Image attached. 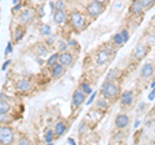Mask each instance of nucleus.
<instances>
[{
    "mask_svg": "<svg viewBox=\"0 0 155 145\" xmlns=\"http://www.w3.org/2000/svg\"><path fill=\"white\" fill-rule=\"evenodd\" d=\"M146 44L150 46V47L155 44V35H153V34H151V35H147V38H146Z\"/></svg>",
    "mask_w": 155,
    "mask_h": 145,
    "instance_id": "obj_33",
    "label": "nucleus"
},
{
    "mask_svg": "<svg viewBox=\"0 0 155 145\" xmlns=\"http://www.w3.org/2000/svg\"><path fill=\"white\" fill-rule=\"evenodd\" d=\"M128 124H129V117H128L127 114H119V115H116V118H115V126H116V128L123 130V128L127 127Z\"/></svg>",
    "mask_w": 155,
    "mask_h": 145,
    "instance_id": "obj_14",
    "label": "nucleus"
},
{
    "mask_svg": "<svg viewBox=\"0 0 155 145\" xmlns=\"http://www.w3.org/2000/svg\"><path fill=\"white\" fill-rule=\"evenodd\" d=\"M80 89L83 91L85 95H91L92 92H93V89H92L91 84H89V83H87V82H83V83L80 84Z\"/></svg>",
    "mask_w": 155,
    "mask_h": 145,
    "instance_id": "obj_24",
    "label": "nucleus"
},
{
    "mask_svg": "<svg viewBox=\"0 0 155 145\" xmlns=\"http://www.w3.org/2000/svg\"><path fill=\"white\" fill-rule=\"evenodd\" d=\"M94 2H100V3H102V4H104V3L106 2V0H94Z\"/></svg>",
    "mask_w": 155,
    "mask_h": 145,
    "instance_id": "obj_48",
    "label": "nucleus"
},
{
    "mask_svg": "<svg viewBox=\"0 0 155 145\" xmlns=\"http://www.w3.org/2000/svg\"><path fill=\"white\" fill-rule=\"evenodd\" d=\"M111 56H113V55H111V53L106 49V48H104V49H100L98 52H97V55H96V64L100 65V66L106 65L110 61Z\"/></svg>",
    "mask_w": 155,
    "mask_h": 145,
    "instance_id": "obj_7",
    "label": "nucleus"
},
{
    "mask_svg": "<svg viewBox=\"0 0 155 145\" xmlns=\"http://www.w3.org/2000/svg\"><path fill=\"white\" fill-rule=\"evenodd\" d=\"M116 76H118V70H111L109 74H107V76H106V80L107 82H114L115 79H116Z\"/></svg>",
    "mask_w": 155,
    "mask_h": 145,
    "instance_id": "obj_28",
    "label": "nucleus"
},
{
    "mask_svg": "<svg viewBox=\"0 0 155 145\" xmlns=\"http://www.w3.org/2000/svg\"><path fill=\"white\" fill-rule=\"evenodd\" d=\"M58 59H60V53H53V55H51V57L47 60V66L52 67L53 65L58 62Z\"/></svg>",
    "mask_w": 155,
    "mask_h": 145,
    "instance_id": "obj_23",
    "label": "nucleus"
},
{
    "mask_svg": "<svg viewBox=\"0 0 155 145\" xmlns=\"http://www.w3.org/2000/svg\"><path fill=\"white\" fill-rule=\"evenodd\" d=\"M130 12L134 16H142L145 12V8L141 0H132V3H130Z\"/></svg>",
    "mask_w": 155,
    "mask_h": 145,
    "instance_id": "obj_12",
    "label": "nucleus"
},
{
    "mask_svg": "<svg viewBox=\"0 0 155 145\" xmlns=\"http://www.w3.org/2000/svg\"><path fill=\"white\" fill-rule=\"evenodd\" d=\"M67 143L71 144V145H75V140L72 139V137H69V139H67Z\"/></svg>",
    "mask_w": 155,
    "mask_h": 145,
    "instance_id": "obj_42",
    "label": "nucleus"
},
{
    "mask_svg": "<svg viewBox=\"0 0 155 145\" xmlns=\"http://www.w3.org/2000/svg\"><path fill=\"white\" fill-rule=\"evenodd\" d=\"M35 52H36V55H39V56H44L45 53L48 52V48L45 46H43V44H38L35 47Z\"/></svg>",
    "mask_w": 155,
    "mask_h": 145,
    "instance_id": "obj_25",
    "label": "nucleus"
},
{
    "mask_svg": "<svg viewBox=\"0 0 155 145\" xmlns=\"http://www.w3.org/2000/svg\"><path fill=\"white\" fill-rule=\"evenodd\" d=\"M39 16H40V17L44 16V11H43V7L39 8Z\"/></svg>",
    "mask_w": 155,
    "mask_h": 145,
    "instance_id": "obj_43",
    "label": "nucleus"
},
{
    "mask_svg": "<svg viewBox=\"0 0 155 145\" xmlns=\"http://www.w3.org/2000/svg\"><path fill=\"white\" fill-rule=\"evenodd\" d=\"M85 93L81 91L80 88L79 89H76L74 93H72V99H71V103H72V108L76 109V108H79L80 105H83L85 103Z\"/></svg>",
    "mask_w": 155,
    "mask_h": 145,
    "instance_id": "obj_8",
    "label": "nucleus"
},
{
    "mask_svg": "<svg viewBox=\"0 0 155 145\" xmlns=\"http://www.w3.org/2000/svg\"><path fill=\"white\" fill-rule=\"evenodd\" d=\"M88 131H89L88 124H87L85 122H81V123H80V126H79V133L85 135V133H88Z\"/></svg>",
    "mask_w": 155,
    "mask_h": 145,
    "instance_id": "obj_29",
    "label": "nucleus"
},
{
    "mask_svg": "<svg viewBox=\"0 0 155 145\" xmlns=\"http://www.w3.org/2000/svg\"><path fill=\"white\" fill-rule=\"evenodd\" d=\"M154 30H155V22H154Z\"/></svg>",
    "mask_w": 155,
    "mask_h": 145,
    "instance_id": "obj_49",
    "label": "nucleus"
},
{
    "mask_svg": "<svg viewBox=\"0 0 155 145\" xmlns=\"http://www.w3.org/2000/svg\"><path fill=\"white\" fill-rule=\"evenodd\" d=\"M150 87H151V88H155V80L153 82V83H151V86H150Z\"/></svg>",
    "mask_w": 155,
    "mask_h": 145,
    "instance_id": "obj_47",
    "label": "nucleus"
},
{
    "mask_svg": "<svg viewBox=\"0 0 155 145\" xmlns=\"http://www.w3.org/2000/svg\"><path fill=\"white\" fill-rule=\"evenodd\" d=\"M111 43L115 46V47H122L124 44V39H123V36H122V34L120 32H116L113 35V38H111Z\"/></svg>",
    "mask_w": 155,
    "mask_h": 145,
    "instance_id": "obj_20",
    "label": "nucleus"
},
{
    "mask_svg": "<svg viewBox=\"0 0 155 145\" xmlns=\"http://www.w3.org/2000/svg\"><path fill=\"white\" fill-rule=\"evenodd\" d=\"M65 69L66 67L60 64V62H57V64H54L52 67H51V75L53 79H60L62 75L65 74Z\"/></svg>",
    "mask_w": 155,
    "mask_h": 145,
    "instance_id": "obj_10",
    "label": "nucleus"
},
{
    "mask_svg": "<svg viewBox=\"0 0 155 145\" xmlns=\"http://www.w3.org/2000/svg\"><path fill=\"white\" fill-rule=\"evenodd\" d=\"M67 44H69V47H71V48L79 47V44H78V42H76L75 39H70V40H67Z\"/></svg>",
    "mask_w": 155,
    "mask_h": 145,
    "instance_id": "obj_38",
    "label": "nucleus"
},
{
    "mask_svg": "<svg viewBox=\"0 0 155 145\" xmlns=\"http://www.w3.org/2000/svg\"><path fill=\"white\" fill-rule=\"evenodd\" d=\"M34 20H35V13H34L32 9H23L18 16V22L23 26L30 25Z\"/></svg>",
    "mask_w": 155,
    "mask_h": 145,
    "instance_id": "obj_5",
    "label": "nucleus"
},
{
    "mask_svg": "<svg viewBox=\"0 0 155 145\" xmlns=\"http://www.w3.org/2000/svg\"><path fill=\"white\" fill-rule=\"evenodd\" d=\"M147 53H149V46L143 44V43H140V44H137L134 48L133 57H134L136 61H141L147 56Z\"/></svg>",
    "mask_w": 155,
    "mask_h": 145,
    "instance_id": "obj_6",
    "label": "nucleus"
},
{
    "mask_svg": "<svg viewBox=\"0 0 155 145\" xmlns=\"http://www.w3.org/2000/svg\"><path fill=\"white\" fill-rule=\"evenodd\" d=\"M70 23H71V26L74 27L75 31H80V30H83V29L85 27L87 20H85L83 13L75 11V12H72L70 14Z\"/></svg>",
    "mask_w": 155,
    "mask_h": 145,
    "instance_id": "obj_2",
    "label": "nucleus"
},
{
    "mask_svg": "<svg viewBox=\"0 0 155 145\" xmlns=\"http://www.w3.org/2000/svg\"><path fill=\"white\" fill-rule=\"evenodd\" d=\"M51 30H52L51 26L49 25H45V23H44V25H41V27H40V34H41L43 36H49L51 32H52Z\"/></svg>",
    "mask_w": 155,
    "mask_h": 145,
    "instance_id": "obj_26",
    "label": "nucleus"
},
{
    "mask_svg": "<svg viewBox=\"0 0 155 145\" xmlns=\"http://www.w3.org/2000/svg\"><path fill=\"white\" fill-rule=\"evenodd\" d=\"M101 95L107 100H114L118 97V95H119V87L116 86L114 82L106 80L102 84V87H101Z\"/></svg>",
    "mask_w": 155,
    "mask_h": 145,
    "instance_id": "obj_1",
    "label": "nucleus"
},
{
    "mask_svg": "<svg viewBox=\"0 0 155 145\" xmlns=\"http://www.w3.org/2000/svg\"><path fill=\"white\" fill-rule=\"evenodd\" d=\"M11 62H12L11 60H7V61L4 62V64H3V66H2V70H4V71H5V70H7V67H8L9 65H11Z\"/></svg>",
    "mask_w": 155,
    "mask_h": 145,
    "instance_id": "obj_39",
    "label": "nucleus"
},
{
    "mask_svg": "<svg viewBox=\"0 0 155 145\" xmlns=\"http://www.w3.org/2000/svg\"><path fill=\"white\" fill-rule=\"evenodd\" d=\"M19 9H21V4H19V3H18V4H14V7H13V11H14V12H18Z\"/></svg>",
    "mask_w": 155,
    "mask_h": 145,
    "instance_id": "obj_41",
    "label": "nucleus"
},
{
    "mask_svg": "<svg viewBox=\"0 0 155 145\" xmlns=\"http://www.w3.org/2000/svg\"><path fill=\"white\" fill-rule=\"evenodd\" d=\"M154 64H151V62H146V64H143L141 70H140V75H141V78L143 79H150L151 76L154 75Z\"/></svg>",
    "mask_w": 155,
    "mask_h": 145,
    "instance_id": "obj_9",
    "label": "nucleus"
},
{
    "mask_svg": "<svg viewBox=\"0 0 155 145\" xmlns=\"http://www.w3.org/2000/svg\"><path fill=\"white\" fill-rule=\"evenodd\" d=\"M14 143V131L7 124H0V144H13Z\"/></svg>",
    "mask_w": 155,
    "mask_h": 145,
    "instance_id": "obj_3",
    "label": "nucleus"
},
{
    "mask_svg": "<svg viewBox=\"0 0 155 145\" xmlns=\"http://www.w3.org/2000/svg\"><path fill=\"white\" fill-rule=\"evenodd\" d=\"M96 96H97V93L96 92H92L91 93V96H89V99H88V101H87V105H91L92 103H93V101H94V99H96Z\"/></svg>",
    "mask_w": 155,
    "mask_h": 145,
    "instance_id": "obj_37",
    "label": "nucleus"
},
{
    "mask_svg": "<svg viewBox=\"0 0 155 145\" xmlns=\"http://www.w3.org/2000/svg\"><path fill=\"white\" fill-rule=\"evenodd\" d=\"M25 34H26V27L25 26H23V25L17 26L16 29H14V31H13V40L16 43H18L23 38Z\"/></svg>",
    "mask_w": 155,
    "mask_h": 145,
    "instance_id": "obj_18",
    "label": "nucleus"
},
{
    "mask_svg": "<svg viewBox=\"0 0 155 145\" xmlns=\"http://www.w3.org/2000/svg\"><path fill=\"white\" fill-rule=\"evenodd\" d=\"M11 110V104L4 93H0V113H9Z\"/></svg>",
    "mask_w": 155,
    "mask_h": 145,
    "instance_id": "obj_17",
    "label": "nucleus"
},
{
    "mask_svg": "<svg viewBox=\"0 0 155 145\" xmlns=\"http://www.w3.org/2000/svg\"><path fill=\"white\" fill-rule=\"evenodd\" d=\"M18 144L19 145H28V144H30V140H28L27 137H21L18 140Z\"/></svg>",
    "mask_w": 155,
    "mask_h": 145,
    "instance_id": "obj_36",
    "label": "nucleus"
},
{
    "mask_svg": "<svg viewBox=\"0 0 155 145\" xmlns=\"http://www.w3.org/2000/svg\"><path fill=\"white\" fill-rule=\"evenodd\" d=\"M54 39H56V36H51L49 40H48V43H53V42H54Z\"/></svg>",
    "mask_w": 155,
    "mask_h": 145,
    "instance_id": "obj_44",
    "label": "nucleus"
},
{
    "mask_svg": "<svg viewBox=\"0 0 155 145\" xmlns=\"http://www.w3.org/2000/svg\"><path fill=\"white\" fill-rule=\"evenodd\" d=\"M67 130V123L65 122V120H58V122L56 123L54 126V133L56 136H62Z\"/></svg>",
    "mask_w": 155,
    "mask_h": 145,
    "instance_id": "obj_19",
    "label": "nucleus"
},
{
    "mask_svg": "<svg viewBox=\"0 0 155 145\" xmlns=\"http://www.w3.org/2000/svg\"><path fill=\"white\" fill-rule=\"evenodd\" d=\"M54 136H56L54 130H47V131H45V135H44L45 143H47V144H52V143H53V140H54Z\"/></svg>",
    "mask_w": 155,
    "mask_h": 145,
    "instance_id": "obj_22",
    "label": "nucleus"
},
{
    "mask_svg": "<svg viewBox=\"0 0 155 145\" xmlns=\"http://www.w3.org/2000/svg\"><path fill=\"white\" fill-rule=\"evenodd\" d=\"M147 99H149L150 101H153V100L155 99V88H153V91L149 93V97H147Z\"/></svg>",
    "mask_w": 155,
    "mask_h": 145,
    "instance_id": "obj_40",
    "label": "nucleus"
},
{
    "mask_svg": "<svg viewBox=\"0 0 155 145\" xmlns=\"http://www.w3.org/2000/svg\"><path fill=\"white\" fill-rule=\"evenodd\" d=\"M11 122L9 113H0V124H8Z\"/></svg>",
    "mask_w": 155,
    "mask_h": 145,
    "instance_id": "obj_27",
    "label": "nucleus"
},
{
    "mask_svg": "<svg viewBox=\"0 0 155 145\" xmlns=\"http://www.w3.org/2000/svg\"><path fill=\"white\" fill-rule=\"evenodd\" d=\"M134 101V95L132 91H124V92L120 95V103L123 106H130Z\"/></svg>",
    "mask_w": 155,
    "mask_h": 145,
    "instance_id": "obj_13",
    "label": "nucleus"
},
{
    "mask_svg": "<svg viewBox=\"0 0 155 145\" xmlns=\"http://www.w3.org/2000/svg\"><path fill=\"white\" fill-rule=\"evenodd\" d=\"M67 20V14L65 11H54V14H53V21H54L57 25H62L65 23Z\"/></svg>",
    "mask_w": 155,
    "mask_h": 145,
    "instance_id": "obj_16",
    "label": "nucleus"
},
{
    "mask_svg": "<svg viewBox=\"0 0 155 145\" xmlns=\"http://www.w3.org/2000/svg\"><path fill=\"white\" fill-rule=\"evenodd\" d=\"M31 88H32L31 82L27 80V79H21V80H18L17 83H16V89L18 91V92L26 93V92H28V91H30Z\"/></svg>",
    "mask_w": 155,
    "mask_h": 145,
    "instance_id": "obj_15",
    "label": "nucleus"
},
{
    "mask_svg": "<svg viewBox=\"0 0 155 145\" xmlns=\"http://www.w3.org/2000/svg\"><path fill=\"white\" fill-rule=\"evenodd\" d=\"M104 11H105V7H104V4L100 3V2H94V0H92L88 5H87V13H88L91 17L100 16Z\"/></svg>",
    "mask_w": 155,
    "mask_h": 145,
    "instance_id": "obj_4",
    "label": "nucleus"
},
{
    "mask_svg": "<svg viewBox=\"0 0 155 145\" xmlns=\"http://www.w3.org/2000/svg\"><path fill=\"white\" fill-rule=\"evenodd\" d=\"M140 123H141V122H140V120H136V123H134V127H138V124Z\"/></svg>",
    "mask_w": 155,
    "mask_h": 145,
    "instance_id": "obj_46",
    "label": "nucleus"
},
{
    "mask_svg": "<svg viewBox=\"0 0 155 145\" xmlns=\"http://www.w3.org/2000/svg\"><path fill=\"white\" fill-rule=\"evenodd\" d=\"M58 62L62 64L65 67H70L72 64H74V57H72V55L70 52H61Z\"/></svg>",
    "mask_w": 155,
    "mask_h": 145,
    "instance_id": "obj_11",
    "label": "nucleus"
},
{
    "mask_svg": "<svg viewBox=\"0 0 155 145\" xmlns=\"http://www.w3.org/2000/svg\"><path fill=\"white\" fill-rule=\"evenodd\" d=\"M109 105H110V103H109V100L106 97L100 99V100L96 101V106H97V109H100V110H106L109 108Z\"/></svg>",
    "mask_w": 155,
    "mask_h": 145,
    "instance_id": "obj_21",
    "label": "nucleus"
},
{
    "mask_svg": "<svg viewBox=\"0 0 155 145\" xmlns=\"http://www.w3.org/2000/svg\"><path fill=\"white\" fill-rule=\"evenodd\" d=\"M12 51H13V44H12V42H8L7 48H5V51H4V56H8L9 53H12Z\"/></svg>",
    "mask_w": 155,
    "mask_h": 145,
    "instance_id": "obj_34",
    "label": "nucleus"
},
{
    "mask_svg": "<svg viewBox=\"0 0 155 145\" xmlns=\"http://www.w3.org/2000/svg\"><path fill=\"white\" fill-rule=\"evenodd\" d=\"M120 34H122V36H123L124 42L127 43V42L129 40V32H128V30H127V29H123V30L120 31Z\"/></svg>",
    "mask_w": 155,
    "mask_h": 145,
    "instance_id": "obj_35",
    "label": "nucleus"
},
{
    "mask_svg": "<svg viewBox=\"0 0 155 145\" xmlns=\"http://www.w3.org/2000/svg\"><path fill=\"white\" fill-rule=\"evenodd\" d=\"M138 109L140 110H143L145 109V104H141V106H138Z\"/></svg>",
    "mask_w": 155,
    "mask_h": 145,
    "instance_id": "obj_45",
    "label": "nucleus"
},
{
    "mask_svg": "<svg viewBox=\"0 0 155 145\" xmlns=\"http://www.w3.org/2000/svg\"><path fill=\"white\" fill-rule=\"evenodd\" d=\"M65 9H66L65 0H57L56 2V11H65Z\"/></svg>",
    "mask_w": 155,
    "mask_h": 145,
    "instance_id": "obj_30",
    "label": "nucleus"
},
{
    "mask_svg": "<svg viewBox=\"0 0 155 145\" xmlns=\"http://www.w3.org/2000/svg\"><path fill=\"white\" fill-rule=\"evenodd\" d=\"M67 48H69V44H67V42H60V43H58V51L66 52Z\"/></svg>",
    "mask_w": 155,
    "mask_h": 145,
    "instance_id": "obj_32",
    "label": "nucleus"
},
{
    "mask_svg": "<svg viewBox=\"0 0 155 145\" xmlns=\"http://www.w3.org/2000/svg\"><path fill=\"white\" fill-rule=\"evenodd\" d=\"M141 2L143 4L145 11H146V9H150L151 7H154V4H155V0H141Z\"/></svg>",
    "mask_w": 155,
    "mask_h": 145,
    "instance_id": "obj_31",
    "label": "nucleus"
}]
</instances>
